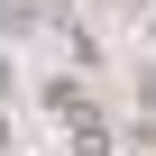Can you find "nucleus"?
<instances>
[{
  "instance_id": "20e7f679",
  "label": "nucleus",
  "mask_w": 156,
  "mask_h": 156,
  "mask_svg": "<svg viewBox=\"0 0 156 156\" xmlns=\"http://www.w3.org/2000/svg\"><path fill=\"white\" fill-rule=\"evenodd\" d=\"M0 110H9V64H0Z\"/></svg>"
},
{
  "instance_id": "f03ea898",
  "label": "nucleus",
  "mask_w": 156,
  "mask_h": 156,
  "mask_svg": "<svg viewBox=\"0 0 156 156\" xmlns=\"http://www.w3.org/2000/svg\"><path fill=\"white\" fill-rule=\"evenodd\" d=\"M9 28H37V0H0V37Z\"/></svg>"
},
{
  "instance_id": "f257e3e1",
  "label": "nucleus",
  "mask_w": 156,
  "mask_h": 156,
  "mask_svg": "<svg viewBox=\"0 0 156 156\" xmlns=\"http://www.w3.org/2000/svg\"><path fill=\"white\" fill-rule=\"evenodd\" d=\"M46 110H55L73 138H83V129H101V92L83 83V73H55V83H46Z\"/></svg>"
},
{
  "instance_id": "7ed1b4c3",
  "label": "nucleus",
  "mask_w": 156,
  "mask_h": 156,
  "mask_svg": "<svg viewBox=\"0 0 156 156\" xmlns=\"http://www.w3.org/2000/svg\"><path fill=\"white\" fill-rule=\"evenodd\" d=\"M73 156H119V147H110V129H83V138H73Z\"/></svg>"
}]
</instances>
